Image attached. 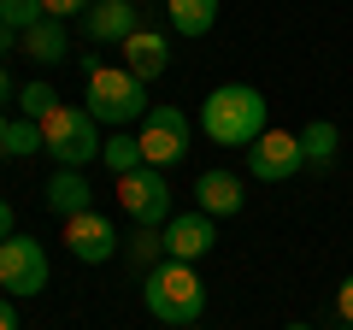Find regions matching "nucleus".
I'll return each mask as SVG.
<instances>
[{
    "mask_svg": "<svg viewBox=\"0 0 353 330\" xmlns=\"http://www.w3.org/2000/svg\"><path fill=\"white\" fill-rule=\"evenodd\" d=\"M271 130V106L253 83H218L201 101V136L218 148H253Z\"/></svg>",
    "mask_w": 353,
    "mask_h": 330,
    "instance_id": "obj_1",
    "label": "nucleus"
},
{
    "mask_svg": "<svg viewBox=\"0 0 353 330\" xmlns=\"http://www.w3.org/2000/svg\"><path fill=\"white\" fill-rule=\"evenodd\" d=\"M141 307H148L159 324H171V330L201 324V313H206V283H201V271H194L189 260H165V266H153L148 283H141Z\"/></svg>",
    "mask_w": 353,
    "mask_h": 330,
    "instance_id": "obj_2",
    "label": "nucleus"
},
{
    "mask_svg": "<svg viewBox=\"0 0 353 330\" xmlns=\"http://www.w3.org/2000/svg\"><path fill=\"white\" fill-rule=\"evenodd\" d=\"M83 113L106 130H124V124H141L148 118V83L130 77L124 65H94L88 71V101Z\"/></svg>",
    "mask_w": 353,
    "mask_h": 330,
    "instance_id": "obj_3",
    "label": "nucleus"
},
{
    "mask_svg": "<svg viewBox=\"0 0 353 330\" xmlns=\"http://www.w3.org/2000/svg\"><path fill=\"white\" fill-rule=\"evenodd\" d=\"M41 136H48V153H53V165H71V171H83L88 159H101V124L83 113V106H53L48 118H41Z\"/></svg>",
    "mask_w": 353,
    "mask_h": 330,
    "instance_id": "obj_4",
    "label": "nucleus"
},
{
    "mask_svg": "<svg viewBox=\"0 0 353 330\" xmlns=\"http://www.w3.org/2000/svg\"><path fill=\"white\" fill-rule=\"evenodd\" d=\"M118 206H124L141 230H165L176 218L171 213V183H165L159 165H141V171H130V177H118Z\"/></svg>",
    "mask_w": 353,
    "mask_h": 330,
    "instance_id": "obj_5",
    "label": "nucleus"
},
{
    "mask_svg": "<svg viewBox=\"0 0 353 330\" xmlns=\"http://www.w3.org/2000/svg\"><path fill=\"white\" fill-rule=\"evenodd\" d=\"M48 289V248L36 236H6L0 242V295L30 301Z\"/></svg>",
    "mask_w": 353,
    "mask_h": 330,
    "instance_id": "obj_6",
    "label": "nucleus"
},
{
    "mask_svg": "<svg viewBox=\"0 0 353 330\" xmlns=\"http://www.w3.org/2000/svg\"><path fill=\"white\" fill-rule=\"evenodd\" d=\"M141 159L148 165H176L183 153H189V113L183 106H148V118H141Z\"/></svg>",
    "mask_w": 353,
    "mask_h": 330,
    "instance_id": "obj_7",
    "label": "nucleus"
},
{
    "mask_svg": "<svg viewBox=\"0 0 353 330\" xmlns=\"http://www.w3.org/2000/svg\"><path fill=\"white\" fill-rule=\"evenodd\" d=\"M294 171H306V153H301L294 130H265L248 148V177L253 183H289Z\"/></svg>",
    "mask_w": 353,
    "mask_h": 330,
    "instance_id": "obj_8",
    "label": "nucleus"
},
{
    "mask_svg": "<svg viewBox=\"0 0 353 330\" xmlns=\"http://www.w3.org/2000/svg\"><path fill=\"white\" fill-rule=\"evenodd\" d=\"M65 248H71V260H83V266H106V260L118 254V230L106 213H77L65 218Z\"/></svg>",
    "mask_w": 353,
    "mask_h": 330,
    "instance_id": "obj_9",
    "label": "nucleus"
},
{
    "mask_svg": "<svg viewBox=\"0 0 353 330\" xmlns=\"http://www.w3.org/2000/svg\"><path fill=\"white\" fill-rule=\"evenodd\" d=\"M218 248V218H206L201 206H194V213H176L171 224H165V254L171 260H206Z\"/></svg>",
    "mask_w": 353,
    "mask_h": 330,
    "instance_id": "obj_10",
    "label": "nucleus"
},
{
    "mask_svg": "<svg viewBox=\"0 0 353 330\" xmlns=\"http://www.w3.org/2000/svg\"><path fill=\"white\" fill-rule=\"evenodd\" d=\"M83 30H88V41H94V48H124V41L141 30L136 0H94V6L83 12Z\"/></svg>",
    "mask_w": 353,
    "mask_h": 330,
    "instance_id": "obj_11",
    "label": "nucleus"
},
{
    "mask_svg": "<svg viewBox=\"0 0 353 330\" xmlns=\"http://www.w3.org/2000/svg\"><path fill=\"white\" fill-rule=\"evenodd\" d=\"M41 206H48L53 218H77V213H94V183L83 177V171H71V165H53V177L41 183Z\"/></svg>",
    "mask_w": 353,
    "mask_h": 330,
    "instance_id": "obj_12",
    "label": "nucleus"
},
{
    "mask_svg": "<svg viewBox=\"0 0 353 330\" xmlns=\"http://www.w3.org/2000/svg\"><path fill=\"white\" fill-rule=\"evenodd\" d=\"M194 206H201L206 218H230L248 206V177H236V171H201V183H194Z\"/></svg>",
    "mask_w": 353,
    "mask_h": 330,
    "instance_id": "obj_13",
    "label": "nucleus"
},
{
    "mask_svg": "<svg viewBox=\"0 0 353 330\" xmlns=\"http://www.w3.org/2000/svg\"><path fill=\"white\" fill-rule=\"evenodd\" d=\"M165 65H171V41H165L159 30H136V36L124 41V71L130 77L153 83V77H165Z\"/></svg>",
    "mask_w": 353,
    "mask_h": 330,
    "instance_id": "obj_14",
    "label": "nucleus"
},
{
    "mask_svg": "<svg viewBox=\"0 0 353 330\" xmlns=\"http://www.w3.org/2000/svg\"><path fill=\"white\" fill-rule=\"evenodd\" d=\"M165 18H171V30L183 41H201L218 24V0H165Z\"/></svg>",
    "mask_w": 353,
    "mask_h": 330,
    "instance_id": "obj_15",
    "label": "nucleus"
},
{
    "mask_svg": "<svg viewBox=\"0 0 353 330\" xmlns=\"http://www.w3.org/2000/svg\"><path fill=\"white\" fill-rule=\"evenodd\" d=\"M24 53H30L36 65H65V53H71V36H65L59 18H41V24L24 36Z\"/></svg>",
    "mask_w": 353,
    "mask_h": 330,
    "instance_id": "obj_16",
    "label": "nucleus"
},
{
    "mask_svg": "<svg viewBox=\"0 0 353 330\" xmlns=\"http://www.w3.org/2000/svg\"><path fill=\"white\" fill-rule=\"evenodd\" d=\"M294 136H301V153H306V165H312V171H324V165L336 159V148H341V130L330 124V118H312V124L294 130Z\"/></svg>",
    "mask_w": 353,
    "mask_h": 330,
    "instance_id": "obj_17",
    "label": "nucleus"
},
{
    "mask_svg": "<svg viewBox=\"0 0 353 330\" xmlns=\"http://www.w3.org/2000/svg\"><path fill=\"white\" fill-rule=\"evenodd\" d=\"M0 153H6V159H30V153H48V136H41V124H36V118H6Z\"/></svg>",
    "mask_w": 353,
    "mask_h": 330,
    "instance_id": "obj_18",
    "label": "nucleus"
},
{
    "mask_svg": "<svg viewBox=\"0 0 353 330\" xmlns=\"http://www.w3.org/2000/svg\"><path fill=\"white\" fill-rule=\"evenodd\" d=\"M101 159H106V171H112V177H130V171H141V142L136 136H124V130H112V136L101 142Z\"/></svg>",
    "mask_w": 353,
    "mask_h": 330,
    "instance_id": "obj_19",
    "label": "nucleus"
},
{
    "mask_svg": "<svg viewBox=\"0 0 353 330\" xmlns=\"http://www.w3.org/2000/svg\"><path fill=\"white\" fill-rule=\"evenodd\" d=\"M41 18H48V6H41V0H0V24L18 30V36H30Z\"/></svg>",
    "mask_w": 353,
    "mask_h": 330,
    "instance_id": "obj_20",
    "label": "nucleus"
},
{
    "mask_svg": "<svg viewBox=\"0 0 353 330\" xmlns=\"http://www.w3.org/2000/svg\"><path fill=\"white\" fill-rule=\"evenodd\" d=\"M18 106H24V118H36V124H41V118H48L53 106H59V95H53V83H41V77H30L24 89H18Z\"/></svg>",
    "mask_w": 353,
    "mask_h": 330,
    "instance_id": "obj_21",
    "label": "nucleus"
},
{
    "mask_svg": "<svg viewBox=\"0 0 353 330\" xmlns=\"http://www.w3.org/2000/svg\"><path fill=\"white\" fill-rule=\"evenodd\" d=\"M41 6H48V18H59V24H65V18H83L94 0H41Z\"/></svg>",
    "mask_w": 353,
    "mask_h": 330,
    "instance_id": "obj_22",
    "label": "nucleus"
},
{
    "mask_svg": "<svg viewBox=\"0 0 353 330\" xmlns=\"http://www.w3.org/2000/svg\"><path fill=\"white\" fill-rule=\"evenodd\" d=\"M336 313H341V324H353V271L341 278V289H336Z\"/></svg>",
    "mask_w": 353,
    "mask_h": 330,
    "instance_id": "obj_23",
    "label": "nucleus"
},
{
    "mask_svg": "<svg viewBox=\"0 0 353 330\" xmlns=\"http://www.w3.org/2000/svg\"><path fill=\"white\" fill-rule=\"evenodd\" d=\"M6 236H18V213H12V201H0V242Z\"/></svg>",
    "mask_w": 353,
    "mask_h": 330,
    "instance_id": "obj_24",
    "label": "nucleus"
},
{
    "mask_svg": "<svg viewBox=\"0 0 353 330\" xmlns=\"http://www.w3.org/2000/svg\"><path fill=\"white\" fill-rule=\"evenodd\" d=\"M0 330H18V307H12V295H0Z\"/></svg>",
    "mask_w": 353,
    "mask_h": 330,
    "instance_id": "obj_25",
    "label": "nucleus"
},
{
    "mask_svg": "<svg viewBox=\"0 0 353 330\" xmlns=\"http://www.w3.org/2000/svg\"><path fill=\"white\" fill-rule=\"evenodd\" d=\"M12 95H18V89H12V71H6V65H0V106L12 101Z\"/></svg>",
    "mask_w": 353,
    "mask_h": 330,
    "instance_id": "obj_26",
    "label": "nucleus"
},
{
    "mask_svg": "<svg viewBox=\"0 0 353 330\" xmlns=\"http://www.w3.org/2000/svg\"><path fill=\"white\" fill-rule=\"evenodd\" d=\"M283 330H312V324H301V318H294V324H283Z\"/></svg>",
    "mask_w": 353,
    "mask_h": 330,
    "instance_id": "obj_27",
    "label": "nucleus"
},
{
    "mask_svg": "<svg viewBox=\"0 0 353 330\" xmlns=\"http://www.w3.org/2000/svg\"><path fill=\"white\" fill-rule=\"evenodd\" d=\"M0 136H6V113H0Z\"/></svg>",
    "mask_w": 353,
    "mask_h": 330,
    "instance_id": "obj_28",
    "label": "nucleus"
},
{
    "mask_svg": "<svg viewBox=\"0 0 353 330\" xmlns=\"http://www.w3.org/2000/svg\"><path fill=\"white\" fill-rule=\"evenodd\" d=\"M341 330H353V324H341Z\"/></svg>",
    "mask_w": 353,
    "mask_h": 330,
    "instance_id": "obj_29",
    "label": "nucleus"
},
{
    "mask_svg": "<svg viewBox=\"0 0 353 330\" xmlns=\"http://www.w3.org/2000/svg\"><path fill=\"white\" fill-rule=\"evenodd\" d=\"M189 330H201V324H189Z\"/></svg>",
    "mask_w": 353,
    "mask_h": 330,
    "instance_id": "obj_30",
    "label": "nucleus"
}]
</instances>
